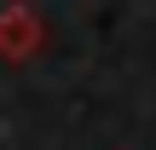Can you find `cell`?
Returning <instances> with one entry per match:
<instances>
[{"mask_svg": "<svg viewBox=\"0 0 156 150\" xmlns=\"http://www.w3.org/2000/svg\"><path fill=\"white\" fill-rule=\"evenodd\" d=\"M41 40H46V23H41L29 6H6V12H0V58H6V64L35 58Z\"/></svg>", "mask_w": 156, "mask_h": 150, "instance_id": "6da1fadb", "label": "cell"}]
</instances>
